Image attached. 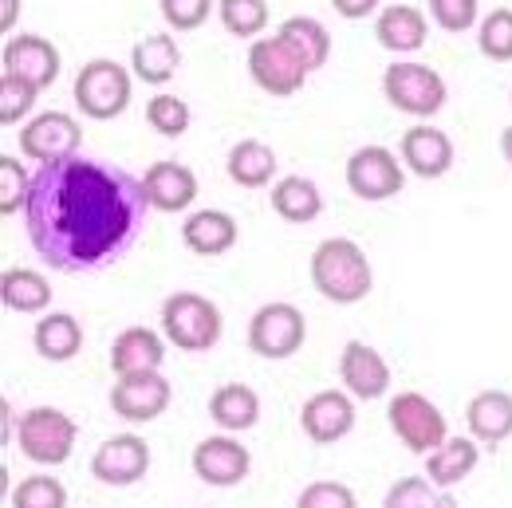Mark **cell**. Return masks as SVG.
I'll return each mask as SVG.
<instances>
[{"label":"cell","mask_w":512,"mask_h":508,"mask_svg":"<svg viewBox=\"0 0 512 508\" xmlns=\"http://www.w3.org/2000/svg\"><path fill=\"white\" fill-rule=\"evenodd\" d=\"M150 209L142 178L75 150L67 158L36 162L24 229L48 268L99 272L130 253Z\"/></svg>","instance_id":"1"},{"label":"cell","mask_w":512,"mask_h":508,"mask_svg":"<svg viewBox=\"0 0 512 508\" xmlns=\"http://www.w3.org/2000/svg\"><path fill=\"white\" fill-rule=\"evenodd\" d=\"M308 276H312V288L320 292L327 304H339V308H351V304H363L375 288V272H371V260L367 253L351 241V237H327L316 245L312 264H308Z\"/></svg>","instance_id":"2"},{"label":"cell","mask_w":512,"mask_h":508,"mask_svg":"<svg viewBox=\"0 0 512 508\" xmlns=\"http://www.w3.org/2000/svg\"><path fill=\"white\" fill-rule=\"evenodd\" d=\"M221 331H225V319H221V308L209 296L170 292L162 300V335L178 351L205 355V351H213L221 343Z\"/></svg>","instance_id":"3"},{"label":"cell","mask_w":512,"mask_h":508,"mask_svg":"<svg viewBox=\"0 0 512 508\" xmlns=\"http://www.w3.org/2000/svg\"><path fill=\"white\" fill-rule=\"evenodd\" d=\"M130 91H134V71L115 60H91L75 75V107L95 123H111L127 115Z\"/></svg>","instance_id":"4"},{"label":"cell","mask_w":512,"mask_h":508,"mask_svg":"<svg viewBox=\"0 0 512 508\" xmlns=\"http://www.w3.org/2000/svg\"><path fill=\"white\" fill-rule=\"evenodd\" d=\"M75 438H79V426L75 418L56 410V406H32L20 414L16 422V445L28 461L52 469V465H64L67 457L75 453Z\"/></svg>","instance_id":"5"},{"label":"cell","mask_w":512,"mask_h":508,"mask_svg":"<svg viewBox=\"0 0 512 508\" xmlns=\"http://www.w3.org/2000/svg\"><path fill=\"white\" fill-rule=\"evenodd\" d=\"M383 95L386 103L402 115H414V119H434L449 99L446 79L426 64H414V60H398L383 71Z\"/></svg>","instance_id":"6"},{"label":"cell","mask_w":512,"mask_h":508,"mask_svg":"<svg viewBox=\"0 0 512 508\" xmlns=\"http://www.w3.org/2000/svg\"><path fill=\"white\" fill-rule=\"evenodd\" d=\"M308 339V319L296 304L272 300L264 308H256L249 319V351L268 359V363H284L292 359Z\"/></svg>","instance_id":"7"},{"label":"cell","mask_w":512,"mask_h":508,"mask_svg":"<svg viewBox=\"0 0 512 508\" xmlns=\"http://www.w3.org/2000/svg\"><path fill=\"white\" fill-rule=\"evenodd\" d=\"M386 422H390L394 438L418 457H426L430 449H438L449 438L446 414L418 390H398L386 406Z\"/></svg>","instance_id":"8"},{"label":"cell","mask_w":512,"mask_h":508,"mask_svg":"<svg viewBox=\"0 0 512 508\" xmlns=\"http://www.w3.org/2000/svg\"><path fill=\"white\" fill-rule=\"evenodd\" d=\"M249 75L264 95L288 99L308 83L312 71L284 36H256L249 44Z\"/></svg>","instance_id":"9"},{"label":"cell","mask_w":512,"mask_h":508,"mask_svg":"<svg viewBox=\"0 0 512 508\" xmlns=\"http://www.w3.org/2000/svg\"><path fill=\"white\" fill-rule=\"evenodd\" d=\"M406 186L402 158H394L386 146H359L347 158V190L359 201H390Z\"/></svg>","instance_id":"10"},{"label":"cell","mask_w":512,"mask_h":508,"mask_svg":"<svg viewBox=\"0 0 512 508\" xmlns=\"http://www.w3.org/2000/svg\"><path fill=\"white\" fill-rule=\"evenodd\" d=\"M170 398H174V390L162 379V371L115 375V386H111V410L130 426H146V422L162 418L170 410Z\"/></svg>","instance_id":"11"},{"label":"cell","mask_w":512,"mask_h":508,"mask_svg":"<svg viewBox=\"0 0 512 508\" xmlns=\"http://www.w3.org/2000/svg\"><path fill=\"white\" fill-rule=\"evenodd\" d=\"M190 465L205 485H213V489H233V485H241V481L249 477L253 453L237 442V434L221 430V434H209V438H201V442L193 445Z\"/></svg>","instance_id":"12"},{"label":"cell","mask_w":512,"mask_h":508,"mask_svg":"<svg viewBox=\"0 0 512 508\" xmlns=\"http://www.w3.org/2000/svg\"><path fill=\"white\" fill-rule=\"evenodd\" d=\"M150 473V445L138 434H115L91 453V477L111 489H130Z\"/></svg>","instance_id":"13"},{"label":"cell","mask_w":512,"mask_h":508,"mask_svg":"<svg viewBox=\"0 0 512 508\" xmlns=\"http://www.w3.org/2000/svg\"><path fill=\"white\" fill-rule=\"evenodd\" d=\"M300 430L308 434V442L335 445L355 430V394L351 390H316L304 406H300Z\"/></svg>","instance_id":"14"},{"label":"cell","mask_w":512,"mask_h":508,"mask_svg":"<svg viewBox=\"0 0 512 508\" xmlns=\"http://www.w3.org/2000/svg\"><path fill=\"white\" fill-rule=\"evenodd\" d=\"M83 146V127L67 115V111H44L32 115L24 130H20V154L32 162H52V158H67Z\"/></svg>","instance_id":"15"},{"label":"cell","mask_w":512,"mask_h":508,"mask_svg":"<svg viewBox=\"0 0 512 508\" xmlns=\"http://www.w3.org/2000/svg\"><path fill=\"white\" fill-rule=\"evenodd\" d=\"M398 158L422 182H438V178H446L449 170H453V142H449L446 130L430 127V123H418V127H410L402 134Z\"/></svg>","instance_id":"16"},{"label":"cell","mask_w":512,"mask_h":508,"mask_svg":"<svg viewBox=\"0 0 512 508\" xmlns=\"http://www.w3.org/2000/svg\"><path fill=\"white\" fill-rule=\"evenodd\" d=\"M339 382L359 402H375L390 390V363L383 359V351H375L371 343L351 339L343 347V355H339Z\"/></svg>","instance_id":"17"},{"label":"cell","mask_w":512,"mask_h":508,"mask_svg":"<svg viewBox=\"0 0 512 508\" xmlns=\"http://www.w3.org/2000/svg\"><path fill=\"white\" fill-rule=\"evenodd\" d=\"M0 64L12 75L32 79L44 91V87H52L60 79V48L52 40H44V36H32V32L28 36H8V44L0 52Z\"/></svg>","instance_id":"18"},{"label":"cell","mask_w":512,"mask_h":508,"mask_svg":"<svg viewBox=\"0 0 512 508\" xmlns=\"http://www.w3.org/2000/svg\"><path fill=\"white\" fill-rule=\"evenodd\" d=\"M465 426L485 449H497L512 438V394L509 390H477L465 406Z\"/></svg>","instance_id":"19"},{"label":"cell","mask_w":512,"mask_h":508,"mask_svg":"<svg viewBox=\"0 0 512 508\" xmlns=\"http://www.w3.org/2000/svg\"><path fill=\"white\" fill-rule=\"evenodd\" d=\"M142 186L154 209L162 213H186L197 201V174L186 162H154L142 174Z\"/></svg>","instance_id":"20"},{"label":"cell","mask_w":512,"mask_h":508,"mask_svg":"<svg viewBox=\"0 0 512 508\" xmlns=\"http://www.w3.org/2000/svg\"><path fill=\"white\" fill-rule=\"evenodd\" d=\"M166 363V339L154 327H127L111 343V371L115 375H138V371H162Z\"/></svg>","instance_id":"21"},{"label":"cell","mask_w":512,"mask_h":508,"mask_svg":"<svg viewBox=\"0 0 512 508\" xmlns=\"http://www.w3.org/2000/svg\"><path fill=\"white\" fill-rule=\"evenodd\" d=\"M237 217L225 209H193L182 221V245L197 256H221L237 245Z\"/></svg>","instance_id":"22"},{"label":"cell","mask_w":512,"mask_h":508,"mask_svg":"<svg viewBox=\"0 0 512 508\" xmlns=\"http://www.w3.org/2000/svg\"><path fill=\"white\" fill-rule=\"evenodd\" d=\"M375 36H379L386 52L406 56V52H418L430 40V20L414 4H386V8H379Z\"/></svg>","instance_id":"23"},{"label":"cell","mask_w":512,"mask_h":508,"mask_svg":"<svg viewBox=\"0 0 512 508\" xmlns=\"http://www.w3.org/2000/svg\"><path fill=\"white\" fill-rule=\"evenodd\" d=\"M178 67H182V48H178V40H174L170 32L146 36V40H138L134 52H130V71H134V79H138V83H150V87L170 83V79L178 75Z\"/></svg>","instance_id":"24"},{"label":"cell","mask_w":512,"mask_h":508,"mask_svg":"<svg viewBox=\"0 0 512 508\" xmlns=\"http://www.w3.org/2000/svg\"><path fill=\"white\" fill-rule=\"evenodd\" d=\"M481 461V442L469 434V438H446L438 449L426 453V477L438 485V489H453L461 485Z\"/></svg>","instance_id":"25"},{"label":"cell","mask_w":512,"mask_h":508,"mask_svg":"<svg viewBox=\"0 0 512 508\" xmlns=\"http://www.w3.org/2000/svg\"><path fill=\"white\" fill-rule=\"evenodd\" d=\"M209 418L229 434H245L260 422V394L245 382H225L209 398Z\"/></svg>","instance_id":"26"},{"label":"cell","mask_w":512,"mask_h":508,"mask_svg":"<svg viewBox=\"0 0 512 508\" xmlns=\"http://www.w3.org/2000/svg\"><path fill=\"white\" fill-rule=\"evenodd\" d=\"M268 197H272L276 217L288 221V225H312V221L323 213L320 186H316L312 178H304V174H288V178H280Z\"/></svg>","instance_id":"27"},{"label":"cell","mask_w":512,"mask_h":508,"mask_svg":"<svg viewBox=\"0 0 512 508\" xmlns=\"http://www.w3.org/2000/svg\"><path fill=\"white\" fill-rule=\"evenodd\" d=\"M276 166V150L260 138H241L225 158V174L245 190H264L276 178Z\"/></svg>","instance_id":"28"},{"label":"cell","mask_w":512,"mask_h":508,"mask_svg":"<svg viewBox=\"0 0 512 508\" xmlns=\"http://www.w3.org/2000/svg\"><path fill=\"white\" fill-rule=\"evenodd\" d=\"M0 304L20 316H36L52 304V284L36 268H4L0 272Z\"/></svg>","instance_id":"29"},{"label":"cell","mask_w":512,"mask_h":508,"mask_svg":"<svg viewBox=\"0 0 512 508\" xmlns=\"http://www.w3.org/2000/svg\"><path fill=\"white\" fill-rule=\"evenodd\" d=\"M32 343H36L40 359H48V363H71L83 351V327H79V319L71 316V312H48V316L36 323Z\"/></svg>","instance_id":"30"},{"label":"cell","mask_w":512,"mask_h":508,"mask_svg":"<svg viewBox=\"0 0 512 508\" xmlns=\"http://www.w3.org/2000/svg\"><path fill=\"white\" fill-rule=\"evenodd\" d=\"M276 36H284L304 56L308 71H320L327 64V56H331V36H327V28H323L316 16H288Z\"/></svg>","instance_id":"31"},{"label":"cell","mask_w":512,"mask_h":508,"mask_svg":"<svg viewBox=\"0 0 512 508\" xmlns=\"http://www.w3.org/2000/svg\"><path fill=\"white\" fill-rule=\"evenodd\" d=\"M36 95H40V87H36L32 79L4 71V75H0V127L28 123L32 107H36Z\"/></svg>","instance_id":"32"},{"label":"cell","mask_w":512,"mask_h":508,"mask_svg":"<svg viewBox=\"0 0 512 508\" xmlns=\"http://www.w3.org/2000/svg\"><path fill=\"white\" fill-rule=\"evenodd\" d=\"M221 28L237 40H253L268 24V4L264 0H217Z\"/></svg>","instance_id":"33"},{"label":"cell","mask_w":512,"mask_h":508,"mask_svg":"<svg viewBox=\"0 0 512 508\" xmlns=\"http://www.w3.org/2000/svg\"><path fill=\"white\" fill-rule=\"evenodd\" d=\"M386 508H449L453 501H449L446 489H438L430 477L422 481V477H402L398 485H390L383 497Z\"/></svg>","instance_id":"34"},{"label":"cell","mask_w":512,"mask_h":508,"mask_svg":"<svg viewBox=\"0 0 512 508\" xmlns=\"http://www.w3.org/2000/svg\"><path fill=\"white\" fill-rule=\"evenodd\" d=\"M477 48L493 64L512 60V8H493L477 28Z\"/></svg>","instance_id":"35"},{"label":"cell","mask_w":512,"mask_h":508,"mask_svg":"<svg viewBox=\"0 0 512 508\" xmlns=\"http://www.w3.org/2000/svg\"><path fill=\"white\" fill-rule=\"evenodd\" d=\"M190 103L186 99H178V95H166V91H158L150 103H146V123L150 130H158L162 138H182L186 130H190Z\"/></svg>","instance_id":"36"},{"label":"cell","mask_w":512,"mask_h":508,"mask_svg":"<svg viewBox=\"0 0 512 508\" xmlns=\"http://www.w3.org/2000/svg\"><path fill=\"white\" fill-rule=\"evenodd\" d=\"M28 190H32V174L0 154V217H12V213H24V201H28Z\"/></svg>","instance_id":"37"},{"label":"cell","mask_w":512,"mask_h":508,"mask_svg":"<svg viewBox=\"0 0 512 508\" xmlns=\"http://www.w3.org/2000/svg\"><path fill=\"white\" fill-rule=\"evenodd\" d=\"M12 505L16 508H64L67 505V489L56 477H24L16 489H12Z\"/></svg>","instance_id":"38"},{"label":"cell","mask_w":512,"mask_h":508,"mask_svg":"<svg viewBox=\"0 0 512 508\" xmlns=\"http://www.w3.org/2000/svg\"><path fill=\"white\" fill-rule=\"evenodd\" d=\"M477 16H481V0H430V20L449 36L469 32Z\"/></svg>","instance_id":"39"},{"label":"cell","mask_w":512,"mask_h":508,"mask_svg":"<svg viewBox=\"0 0 512 508\" xmlns=\"http://www.w3.org/2000/svg\"><path fill=\"white\" fill-rule=\"evenodd\" d=\"M158 8L174 32H193L213 16L217 0H158Z\"/></svg>","instance_id":"40"},{"label":"cell","mask_w":512,"mask_h":508,"mask_svg":"<svg viewBox=\"0 0 512 508\" xmlns=\"http://www.w3.org/2000/svg\"><path fill=\"white\" fill-rule=\"evenodd\" d=\"M300 508H355V493L339 481H312L300 497H296Z\"/></svg>","instance_id":"41"},{"label":"cell","mask_w":512,"mask_h":508,"mask_svg":"<svg viewBox=\"0 0 512 508\" xmlns=\"http://www.w3.org/2000/svg\"><path fill=\"white\" fill-rule=\"evenodd\" d=\"M383 0H331V8L343 16V20H363L371 12H379Z\"/></svg>","instance_id":"42"},{"label":"cell","mask_w":512,"mask_h":508,"mask_svg":"<svg viewBox=\"0 0 512 508\" xmlns=\"http://www.w3.org/2000/svg\"><path fill=\"white\" fill-rule=\"evenodd\" d=\"M16 16H20V0H4V16H0V32H4V36L12 32Z\"/></svg>","instance_id":"43"},{"label":"cell","mask_w":512,"mask_h":508,"mask_svg":"<svg viewBox=\"0 0 512 508\" xmlns=\"http://www.w3.org/2000/svg\"><path fill=\"white\" fill-rule=\"evenodd\" d=\"M501 154H505V162L512 166V127L501 130Z\"/></svg>","instance_id":"44"}]
</instances>
